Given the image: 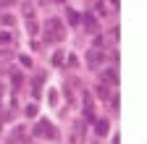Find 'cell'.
I'll list each match as a JSON object with an SVG mask.
<instances>
[{"label": "cell", "instance_id": "6da1fadb", "mask_svg": "<svg viewBox=\"0 0 147 144\" xmlns=\"http://www.w3.org/2000/svg\"><path fill=\"white\" fill-rule=\"evenodd\" d=\"M63 37H66V26L58 19H47V24H45V40L47 42H61Z\"/></svg>", "mask_w": 147, "mask_h": 144}, {"label": "cell", "instance_id": "7a4b0ae2", "mask_svg": "<svg viewBox=\"0 0 147 144\" xmlns=\"http://www.w3.org/2000/svg\"><path fill=\"white\" fill-rule=\"evenodd\" d=\"M34 134H37V136H47V139H53V136H55V129H53V123H50V121L42 118L40 123L34 126Z\"/></svg>", "mask_w": 147, "mask_h": 144}, {"label": "cell", "instance_id": "3957f363", "mask_svg": "<svg viewBox=\"0 0 147 144\" xmlns=\"http://www.w3.org/2000/svg\"><path fill=\"white\" fill-rule=\"evenodd\" d=\"M100 63H102V52H100L97 47L89 50V52H87V66H89V68H97Z\"/></svg>", "mask_w": 147, "mask_h": 144}, {"label": "cell", "instance_id": "277c9868", "mask_svg": "<svg viewBox=\"0 0 147 144\" xmlns=\"http://www.w3.org/2000/svg\"><path fill=\"white\" fill-rule=\"evenodd\" d=\"M95 131H97V136H108V131H110L108 121H95Z\"/></svg>", "mask_w": 147, "mask_h": 144}, {"label": "cell", "instance_id": "5b68a950", "mask_svg": "<svg viewBox=\"0 0 147 144\" xmlns=\"http://www.w3.org/2000/svg\"><path fill=\"white\" fill-rule=\"evenodd\" d=\"M66 16H68V24H71V26H76V24L82 21V16H79L76 11H71V8H68V13H66Z\"/></svg>", "mask_w": 147, "mask_h": 144}, {"label": "cell", "instance_id": "8992f818", "mask_svg": "<svg viewBox=\"0 0 147 144\" xmlns=\"http://www.w3.org/2000/svg\"><path fill=\"white\" fill-rule=\"evenodd\" d=\"M0 24H3V26H13V24H16V16L3 13V16H0Z\"/></svg>", "mask_w": 147, "mask_h": 144}, {"label": "cell", "instance_id": "52a82bcc", "mask_svg": "<svg viewBox=\"0 0 147 144\" xmlns=\"http://www.w3.org/2000/svg\"><path fill=\"white\" fill-rule=\"evenodd\" d=\"M11 81H13V86L18 89V86H21V81H24V76L18 74V71H11Z\"/></svg>", "mask_w": 147, "mask_h": 144}, {"label": "cell", "instance_id": "ba28073f", "mask_svg": "<svg viewBox=\"0 0 147 144\" xmlns=\"http://www.w3.org/2000/svg\"><path fill=\"white\" fill-rule=\"evenodd\" d=\"M102 79H105V84H110V86H113V84H116V71H105V74H102Z\"/></svg>", "mask_w": 147, "mask_h": 144}, {"label": "cell", "instance_id": "9c48e42d", "mask_svg": "<svg viewBox=\"0 0 147 144\" xmlns=\"http://www.w3.org/2000/svg\"><path fill=\"white\" fill-rule=\"evenodd\" d=\"M84 26H87V29H95V26H97V21H95V16H92V13L84 16Z\"/></svg>", "mask_w": 147, "mask_h": 144}, {"label": "cell", "instance_id": "30bf717a", "mask_svg": "<svg viewBox=\"0 0 147 144\" xmlns=\"http://www.w3.org/2000/svg\"><path fill=\"white\" fill-rule=\"evenodd\" d=\"M11 31H0V45H11Z\"/></svg>", "mask_w": 147, "mask_h": 144}, {"label": "cell", "instance_id": "8fae6325", "mask_svg": "<svg viewBox=\"0 0 147 144\" xmlns=\"http://www.w3.org/2000/svg\"><path fill=\"white\" fill-rule=\"evenodd\" d=\"M97 94H100L102 100H108V86H102V84H97Z\"/></svg>", "mask_w": 147, "mask_h": 144}, {"label": "cell", "instance_id": "7c38bea8", "mask_svg": "<svg viewBox=\"0 0 147 144\" xmlns=\"http://www.w3.org/2000/svg\"><path fill=\"white\" fill-rule=\"evenodd\" d=\"M53 63L55 66H63V52H55V55H53Z\"/></svg>", "mask_w": 147, "mask_h": 144}, {"label": "cell", "instance_id": "4fadbf2b", "mask_svg": "<svg viewBox=\"0 0 147 144\" xmlns=\"http://www.w3.org/2000/svg\"><path fill=\"white\" fill-rule=\"evenodd\" d=\"M18 60H21V66H24V68H29V66H32V58H29V55H21Z\"/></svg>", "mask_w": 147, "mask_h": 144}, {"label": "cell", "instance_id": "5bb4252c", "mask_svg": "<svg viewBox=\"0 0 147 144\" xmlns=\"http://www.w3.org/2000/svg\"><path fill=\"white\" fill-rule=\"evenodd\" d=\"M26 115H29V118L37 115V105H29V107H26Z\"/></svg>", "mask_w": 147, "mask_h": 144}, {"label": "cell", "instance_id": "9a60e30c", "mask_svg": "<svg viewBox=\"0 0 147 144\" xmlns=\"http://www.w3.org/2000/svg\"><path fill=\"white\" fill-rule=\"evenodd\" d=\"M66 63H68V66H76V63H79V58H76V55H68V60H66Z\"/></svg>", "mask_w": 147, "mask_h": 144}, {"label": "cell", "instance_id": "2e32d148", "mask_svg": "<svg viewBox=\"0 0 147 144\" xmlns=\"http://www.w3.org/2000/svg\"><path fill=\"white\" fill-rule=\"evenodd\" d=\"M13 3V0H0V5H11Z\"/></svg>", "mask_w": 147, "mask_h": 144}, {"label": "cell", "instance_id": "e0dca14e", "mask_svg": "<svg viewBox=\"0 0 147 144\" xmlns=\"http://www.w3.org/2000/svg\"><path fill=\"white\" fill-rule=\"evenodd\" d=\"M0 94H3V86H0Z\"/></svg>", "mask_w": 147, "mask_h": 144}, {"label": "cell", "instance_id": "ac0fdd59", "mask_svg": "<svg viewBox=\"0 0 147 144\" xmlns=\"http://www.w3.org/2000/svg\"><path fill=\"white\" fill-rule=\"evenodd\" d=\"M58 3H63V0H58Z\"/></svg>", "mask_w": 147, "mask_h": 144}]
</instances>
